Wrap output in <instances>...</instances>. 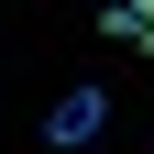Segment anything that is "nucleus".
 <instances>
[{
    "instance_id": "f03ea898",
    "label": "nucleus",
    "mask_w": 154,
    "mask_h": 154,
    "mask_svg": "<svg viewBox=\"0 0 154 154\" xmlns=\"http://www.w3.org/2000/svg\"><path fill=\"white\" fill-rule=\"evenodd\" d=\"M132 11H143V22H154V0H132Z\"/></svg>"
},
{
    "instance_id": "f257e3e1",
    "label": "nucleus",
    "mask_w": 154,
    "mask_h": 154,
    "mask_svg": "<svg viewBox=\"0 0 154 154\" xmlns=\"http://www.w3.org/2000/svg\"><path fill=\"white\" fill-rule=\"evenodd\" d=\"M99 132H110V88H66L44 110V143H99Z\"/></svg>"
}]
</instances>
